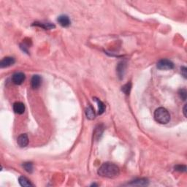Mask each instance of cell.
<instances>
[{"mask_svg": "<svg viewBox=\"0 0 187 187\" xmlns=\"http://www.w3.org/2000/svg\"><path fill=\"white\" fill-rule=\"evenodd\" d=\"M119 173V168L111 162H106L102 164L98 170L99 176L108 178H114L118 176Z\"/></svg>", "mask_w": 187, "mask_h": 187, "instance_id": "cell-1", "label": "cell"}, {"mask_svg": "<svg viewBox=\"0 0 187 187\" xmlns=\"http://www.w3.org/2000/svg\"><path fill=\"white\" fill-rule=\"evenodd\" d=\"M154 118L161 124H166L170 121V115L165 107H159L154 112Z\"/></svg>", "mask_w": 187, "mask_h": 187, "instance_id": "cell-2", "label": "cell"}, {"mask_svg": "<svg viewBox=\"0 0 187 187\" xmlns=\"http://www.w3.org/2000/svg\"><path fill=\"white\" fill-rule=\"evenodd\" d=\"M174 67V64L169 59H164L162 60L159 61L157 63V68L162 70H165V69H172Z\"/></svg>", "mask_w": 187, "mask_h": 187, "instance_id": "cell-3", "label": "cell"}, {"mask_svg": "<svg viewBox=\"0 0 187 187\" xmlns=\"http://www.w3.org/2000/svg\"><path fill=\"white\" fill-rule=\"evenodd\" d=\"M25 77V75L23 72H16L12 77V80L16 85H21L24 81Z\"/></svg>", "mask_w": 187, "mask_h": 187, "instance_id": "cell-4", "label": "cell"}, {"mask_svg": "<svg viewBox=\"0 0 187 187\" xmlns=\"http://www.w3.org/2000/svg\"><path fill=\"white\" fill-rule=\"evenodd\" d=\"M17 143L21 148H24L27 146L29 143L28 135L27 134H21L19 135L17 139Z\"/></svg>", "mask_w": 187, "mask_h": 187, "instance_id": "cell-5", "label": "cell"}, {"mask_svg": "<svg viewBox=\"0 0 187 187\" xmlns=\"http://www.w3.org/2000/svg\"><path fill=\"white\" fill-rule=\"evenodd\" d=\"M15 59L13 57H10V56H7V57L4 58L0 62V66L1 68H5L8 67L12 66L15 64Z\"/></svg>", "mask_w": 187, "mask_h": 187, "instance_id": "cell-6", "label": "cell"}, {"mask_svg": "<svg viewBox=\"0 0 187 187\" xmlns=\"http://www.w3.org/2000/svg\"><path fill=\"white\" fill-rule=\"evenodd\" d=\"M57 21L63 27H68L71 24V21L69 17L66 16V15H62V16H59L57 19Z\"/></svg>", "mask_w": 187, "mask_h": 187, "instance_id": "cell-7", "label": "cell"}, {"mask_svg": "<svg viewBox=\"0 0 187 187\" xmlns=\"http://www.w3.org/2000/svg\"><path fill=\"white\" fill-rule=\"evenodd\" d=\"M41 83H42V77L38 75H33L31 80V86L32 89H36L40 86Z\"/></svg>", "mask_w": 187, "mask_h": 187, "instance_id": "cell-8", "label": "cell"}, {"mask_svg": "<svg viewBox=\"0 0 187 187\" xmlns=\"http://www.w3.org/2000/svg\"><path fill=\"white\" fill-rule=\"evenodd\" d=\"M32 25L41 27V28L44 29L45 30L52 29L55 28V25L49 22H34Z\"/></svg>", "mask_w": 187, "mask_h": 187, "instance_id": "cell-9", "label": "cell"}, {"mask_svg": "<svg viewBox=\"0 0 187 187\" xmlns=\"http://www.w3.org/2000/svg\"><path fill=\"white\" fill-rule=\"evenodd\" d=\"M13 110L17 114H23L25 111V105L21 102H16L13 104Z\"/></svg>", "mask_w": 187, "mask_h": 187, "instance_id": "cell-10", "label": "cell"}, {"mask_svg": "<svg viewBox=\"0 0 187 187\" xmlns=\"http://www.w3.org/2000/svg\"><path fill=\"white\" fill-rule=\"evenodd\" d=\"M19 181L20 185L21 186H24V187H29V186H33L32 183L30 182V181L29 180L28 178H27L24 176H21L19 178Z\"/></svg>", "mask_w": 187, "mask_h": 187, "instance_id": "cell-11", "label": "cell"}, {"mask_svg": "<svg viewBox=\"0 0 187 187\" xmlns=\"http://www.w3.org/2000/svg\"><path fill=\"white\" fill-rule=\"evenodd\" d=\"M86 117H87L89 119L92 120L95 118V112H94V110L91 105H89L86 109Z\"/></svg>", "mask_w": 187, "mask_h": 187, "instance_id": "cell-12", "label": "cell"}, {"mask_svg": "<svg viewBox=\"0 0 187 187\" xmlns=\"http://www.w3.org/2000/svg\"><path fill=\"white\" fill-rule=\"evenodd\" d=\"M125 68H126V63H124V62H120L118 64V67H117V72H118V75L121 78H122L124 77V71H125Z\"/></svg>", "mask_w": 187, "mask_h": 187, "instance_id": "cell-13", "label": "cell"}, {"mask_svg": "<svg viewBox=\"0 0 187 187\" xmlns=\"http://www.w3.org/2000/svg\"><path fill=\"white\" fill-rule=\"evenodd\" d=\"M130 184L135 185V186H147L148 184V181L145 178H141L132 181Z\"/></svg>", "mask_w": 187, "mask_h": 187, "instance_id": "cell-14", "label": "cell"}, {"mask_svg": "<svg viewBox=\"0 0 187 187\" xmlns=\"http://www.w3.org/2000/svg\"><path fill=\"white\" fill-rule=\"evenodd\" d=\"M95 101L97 102V104H98V114L99 115H101L103 112H105V105L104 103L102 101H100V100L97 98H94Z\"/></svg>", "mask_w": 187, "mask_h": 187, "instance_id": "cell-15", "label": "cell"}, {"mask_svg": "<svg viewBox=\"0 0 187 187\" xmlns=\"http://www.w3.org/2000/svg\"><path fill=\"white\" fill-rule=\"evenodd\" d=\"M23 168L28 173H32L33 171V165L32 162H25L23 164Z\"/></svg>", "mask_w": 187, "mask_h": 187, "instance_id": "cell-16", "label": "cell"}, {"mask_svg": "<svg viewBox=\"0 0 187 187\" xmlns=\"http://www.w3.org/2000/svg\"><path fill=\"white\" fill-rule=\"evenodd\" d=\"M131 89H132L131 83H127V84L124 85V86H122L121 90H122V92H124V94H127V95H129L130 93V91H131Z\"/></svg>", "mask_w": 187, "mask_h": 187, "instance_id": "cell-17", "label": "cell"}, {"mask_svg": "<svg viewBox=\"0 0 187 187\" xmlns=\"http://www.w3.org/2000/svg\"><path fill=\"white\" fill-rule=\"evenodd\" d=\"M178 94H179V96H180L181 99V100H183V101H185V100H186L187 94H186V89H181V90L179 91Z\"/></svg>", "mask_w": 187, "mask_h": 187, "instance_id": "cell-18", "label": "cell"}, {"mask_svg": "<svg viewBox=\"0 0 187 187\" xmlns=\"http://www.w3.org/2000/svg\"><path fill=\"white\" fill-rule=\"evenodd\" d=\"M175 170L179 172H186V167L185 166V165H176V166L175 167Z\"/></svg>", "mask_w": 187, "mask_h": 187, "instance_id": "cell-19", "label": "cell"}, {"mask_svg": "<svg viewBox=\"0 0 187 187\" xmlns=\"http://www.w3.org/2000/svg\"><path fill=\"white\" fill-rule=\"evenodd\" d=\"M181 73L183 77L186 78V68L185 67H181Z\"/></svg>", "mask_w": 187, "mask_h": 187, "instance_id": "cell-20", "label": "cell"}, {"mask_svg": "<svg viewBox=\"0 0 187 187\" xmlns=\"http://www.w3.org/2000/svg\"><path fill=\"white\" fill-rule=\"evenodd\" d=\"M183 110V115H184L185 117H186V105H184Z\"/></svg>", "mask_w": 187, "mask_h": 187, "instance_id": "cell-21", "label": "cell"}]
</instances>
